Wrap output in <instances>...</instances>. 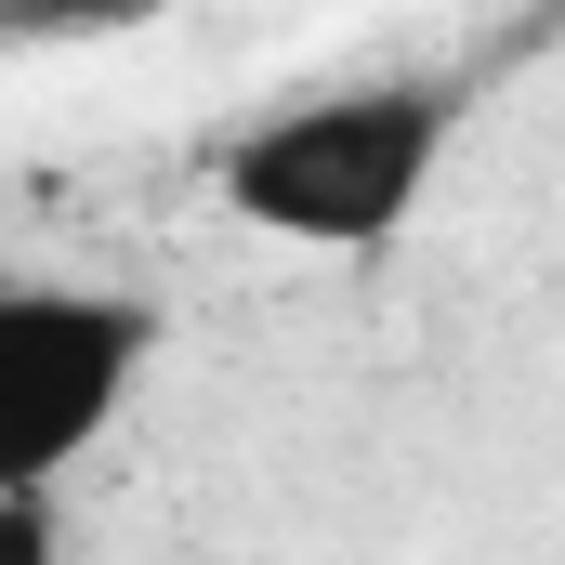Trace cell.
Wrapping results in <instances>:
<instances>
[{"mask_svg": "<svg viewBox=\"0 0 565 565\" xmlns=\"http://www.w3.org/2000/svg\"><path fill=\"white\" fill-rule=\"evenodd\" d=\"M158 369V302L0 277V500H53Z\"/></svg>", "mask_w": 565, "mask_h": 565, "instance_id": "obj_2", "label": "cell"}, {"mask_svg": "<svg viewBox=\"0 0 565 565\" xmlns=\"http://www.w3.org/2000/svg\"><path fill=\"white\" fill-rule=\"evenodd\" d=\"M447 145H460V79H342L237 119L211 145V198L277 250H382L434 198Z\"/></svg>", "mask_w": 565, "mask_h": 565, "instance_id": "obj_1", "label": "cell"}, {"mask_svg": "<svg viewBox=\"0 0 565 565\" xmlns=\"http://www.w3.org/2000/svg\"><path fill=\"white\" fill-rule=\"evenodd\" d=\"M0 565H53V513L40 500H0Z\"/></svg>", "mask_w": 565, "mask_h": 565, "instance_id": "obj_3", "label": "cell"}]
</instances>
